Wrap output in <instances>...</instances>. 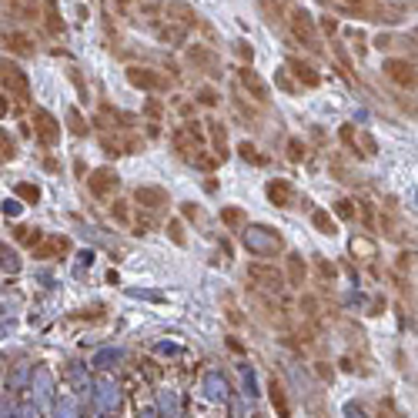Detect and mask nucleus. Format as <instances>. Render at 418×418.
<instances>
[{"label": "nucleus", "mask_w": 418, "mask_h": 418, "mask_svg": "<svg viewBox=\"0 0 418 418\" xmlns=\"http://www.w3.org/2000/svg\"><path fill=\"white\" fill-rule=\"evenodd\" d=\"M312 224H314V231H318V235H328V237L338 235V224H335V218H332L328 211H314Z\"/></svg>", "instance_id": "5701e85b"}, {"label": "nucleus", "mask_w": 418, "mask_h": 418, "mask_svg": "<svg viewBox=\"0 0 418 418\" xmlns=\"http://www.w3.org/2000/svg\"><path fill=\"white\" fill-rule=\"evenodd\" d=\"M235 51H237V57H241V60H248V64H251V57H255V54H251V47H248L244 40H237Z\"/></svg>", "instance_id": "79ce46f5"}, {"label": "nucleus", "mask_w": 418, "mask_h": 418, "mask_svg": "<svg viewBox=\"0 0 418 418\" xmlns=\"http://www.w3.org/2000/svg\"><path fill=\"white\" fill-rule=\"evenodd\" d=\"M288 71H291L294 78L301 80L305 87H318V84H321V74L314 71L312 64H305V60H298V57H291V60H288Z\"/></svg>", "instance_id": "dca6fc26"}, {"label": "nucleus", "mask_w": 418, "mask_h": 418, "mask_svg": "<svg viewBox=\"0 0 418 418\" xmlns=\"http://www.w3.org/2000/svg\"><path fill=\"white\" fill-rule=\"evenodd\" d=\"M378 418H398V415L392 412V405H382V412H378Z\"/></svg>", "instance_id": "09e8293b"}, {"label": "nucleus", "mask_w": 418, "mask_h": 418, "mask_svg": "<svg viewBox=\"0 0 418 418\" xmlns=\"http://www.w3.org/2000/svg\"><path fill=\"white\" fill-rule=\"evenodd\" d=\"M241 244H244L248 255H255V258H275V255L285 251V237L278 235L275 228H268V224H248V228L241 231Z\"/></svg>", "instance_id": "f257e3e1"}, {"label": "nucleus", "mask_w": 418, "mask_h": 418, "mask_svg": "<svg viewBox=\"0 0 418 418\" xmlns=\"http://www.w3.org/2000/svg\"><path fill=\"white\" fill-rule=\"evenodd\" d=\"M237 84H241V87H244V91H248V94H251V97L258 101V104H264V101L271 97L268 84H264V80L258 78V74H255L251 67H237Z\"/></svg>", "instance_id": "9b49d317"}, {"label": "nucleus", "mask_w": 418, "mask_h": 418, "mask_svg": "<svg viewBox=\"0 0 418 418\" xmlns=\"http://www.w3.org/2000/svg\"><path fill=\"white\" fill-rule=\"evenodd\" d=\"M288 157H291V161H305V144H301L298 137L288 141Z\"/></svg>", "instance_id": "c9c22d12"}, {"label": "nucleus", "mask_w": 418, "mask_h": 418, "mask_svg": "<svg viewBox=\"0 0 418 418\" xmlns=\"http://www.w3.org/2000/svg\"><path fill=\"white\" fill-rule=\"evenodd\" d=\"M335 214L345 218V221H355V214H358V201H338V205H335Z\"/></svg>", "instance_id": "c756f323"}, {"label": "nucleus", "mask_w": 418, "mask_h": 418, "mask_svg": "<svg viewBox=\"0 0 418 418\" xmlns=\"http://www.w3.org/2000/svg\"><path fill=\"white\" fill-rule=\"evenodd\" d=\"M275 84H278L281 91H288V94H294V91H298V87H294V84L288 80V74H285V71H278V74H275Z\"/></svg>", "instance_id": "ea45409f"}, {"label": "nucleus", "mask_w": 418, "mask_h": 418, "mask_svg": "<svg viewBox=\"0 0 418 418\" xmlns=\"http://www.w3.org/2000/svg\"><path fill=\"white\" fill-rule=\"evenodd\" d=\"M17 211H21V205H17V201H3V214H10V218H14Z\"/></svg>", "instance_id": "de8ad7c7"}, {"label": "nucleus", "mask_w": 418, "mask_h": 418, "mask_svg": "<svg viewBox=\"0 0 418 418\" xmlns=\"http://www.w3.org/2000/svg\"><path fill=\"white\" fill-rule=\"evenodd\" d=\"M154 34H157V40L161 44H184V37H187V27H181V24H174V21H154Z\"/></svg>", "instance_id": "2eb2a0df"}, {"label": "nucleus", "mask_w": 418, "mask_h": 418, "mask_svg": "<svg viewBox=\"0 0 418 418\" xmlns=\"http://www.w3.org/2000/svg\"><path fill=\"white\" fill-rule=\"evenodd\" d=\"M237 154L244 157V161H251V164H264V154H258V148L251 141H241L237 144Z\"/></svg>", "instance_id": "cd10ccee"}, {"label": "nucleus", "mask_w": 418, "mask_h": 418, "mask_svg": "<svg viewBox=\"0 0 418 418\" xmlns=\"http://www.w3.org/2000/svg\"><path fill=\"white\" fill-rule=\"evenodd\" d=\"M258 10L264 14L268 24H281L285 21V10H288V0H258Z\"/></svg>", "instance_id": "aec40b11"}, {"label": "nucleus", "mask_w": 418, "mask_h": 418, "mask_svg": "<svg viewBox=\"0 0 418 418\" xmlns=\"http://www.w3.org/2000/svg\"><path fill=\"white\" fill-rule=\"evenodd\" d=\"M198 101H201V104H208V107H214V104H218V94H214V87H201V94H198Z\"/></svg>", "instance_id": "58836bf2"}, {"label": "nucleus", "mask_w": 418, "mask_h": 418, "mask_svg": "<svg viewBox=\"0 0 418 418\" xmlns=\"http://www.w3.org/2000/svg\"><path fill=\"white\" fill-rule=\"evenodd\" d=\"M128 80H131L137 91H151V94H161V91H167V78L154 71V67H128Z\"/></svg>", "instance_id": "0eeeda50"}, {"label": "nucleus", "mask_w": 418, "mask_h": 418, "mask_svg": "<svg viewBox=\"0 0 418 418\" xmlns=\"http://www.w3.org/2000/svg\"><path fill=\"white\" fill-rule=\"evenodd\" d=\"M87 187H91V194H94V198H114V194H117V187H121V178H117V171H114V167H97V171H91Z\"/></svg>", "instance_id": "6e6552de"}, {"label": "nucleus", "mask_w": 418, "mask_h": 418, "mask_svg": "<svg viewBox=\"0 0 418 418\" xmlns=\"http://www.w3.org/2000/svg\"><path fill=\"white\" fill-rule=\"evenodd\" d=\"M264 194H268V201H271L275 208H291V205H294V187H291L285 178H271L268 187H264Z\"/></svg>", "instance_id": "f8f14e48"}, {"label": "nucleus", "mask_w": 418, "mask_h": 418, "mask_svg": "<svg viewBox=\"0 0 418 418\" xmlns=\"http://www.w3.org/2000/svg\"><path fill=\"white\" fill-rule=\"evenodd\" d=\"M248 278H251L258 288L271 291V294H281L285 285H288V278L275 268V264H251V268H248Z\"/></svg>", "instance_id": "423d86ee"}, {"label": "nucleus", "mask_w": 418, "mask_h": 418, "mask_svg": "<svg viewBox=\"0 0 418 418\" xmlns=\"http://www.w3.org/2000/svg\"><path fill=\"white\" fill-rule=\"evenodd\" d=\"M44 24H47L54 37H64V21H60V10H57L54 0H44Z\"/></svg>", "instance_id": "4be33fe9"}, {"label": "nucleus", "mask_w": 418, "mask_h": 418, "mask_svg": "<svg viewBox=\"0 0 418 418\" xmlns=\"http://www.w3.org/2000/svg\"><path fill=\"white\" fill-rule=\"evenodd\" d=\"M221 224L231 228V231H244V228H248V218H244L241 208H224L221 211Z\"/></svg>", "instance_id": "b1692460"}, {"label": "nucleus", "mask_w": 418, "mask_h": 418, "mask_svg": "<svg viewBox=\"0 0 418 418\" xmlns=\"http://www.w3.org/2000/svg\"><path fill=\"white\" fill-rule=\"evenodd\" d=\"M338 137H341V144H345V148H351V151H355V144H358V131H355L351 124H345V128L338 131Z\"/></svg>", "instance_id": "473e14b6"}, {"label": "nucleus", "mask_w": 418, "mask_h": 418, "mask_svg": "<svg viewBox=\"0 0 418 418\" xmlns=\"http://www.w3.org/2000/svg\"><path fill=\"white\" fill-rule=\"evenodd\" d=\"M358 218H362V224H365L368 231H375V211L368 201H358Z\"/></svg>", "instance_id": "7c9ffc66"}, {"label": "nucleus", "mask_w": 418, "mask_h": 418, "mask_svg": "<svg viewBox=\"0 0 418 418\" xmlns=\"http://www.w3.org/2000/svg\"><path fill=\"white\" fill-rule=\"evenodd\" d=\"M358 144H362V154L365 157H375V151H378V144H375L371 134H358Z\"/></svg>", "instance_id": "72a5a7b5"}, {"label": "nucleus", "mask_w": 418, "mask_h": 418, "mask_svg": "<svg viewBox=\"0 0 418 418\" xmlns=\"http://www.w3.org/2000/svg\"><path fill=\"white\" fill-rule=\"evenodd\" d=\"M30 124H34V137H37L44 148H54V144L60 141V121L54 117L51 111H44V107H34V114H30Z\"/></svg>", "instance_id": "39448f33"}, {"label": "nucleus", "mask_w": 418, "mask_h": 418, "mask_svg": "<svg viewBox=\"0 0 418 418\" xmlns=\"http://www.w3.org/2000/svg\"><path fill=\"white\" fill-rule=\"evenodd\" d=\"M64 255H71V237L64 235H47L34 248V258H40V262H54V258H64Z\"/></svg>", "instance_id": "9d476101"}, {"label": "nucleus", "mask_w": 418, "mask_h": 418, "mask_svg": "<svg viewBox=\"0 0 418 418\" xmlns=\"http://www.w3.org/2000/svg\"><path fill=\"white\" fill-rule=\"evenodd\" d=\"M167 235H171V241H174V244H184V228H181V221H167Z\"/></svg>", "instance_id": "e433bc0d"}, {"label": "nucleus", "mask_w": 418, "mask_h": 418, "mask_svg": "<svg viewBox=\"0 0 418 418\" xmlns=\"http://www.w3.org/2000/svg\"><path fill=\"white\" fill-rule=\"evenodd\" d=\"M17 198L27 201V205H37V201H40V187H37V184H30V181H21V184H17Z\"/></svg>", "instance_id": "a878e982"}, {"label": "nucleus", "mask_w": 418, "mask_h": 418, "mask_svg": "<svg viewBox=\"0 0 418 418\" xmlns=\"http://www.w3.org/2000/svg\"><path fill=\"white\" fill-rule=\"evenodd\" d=\"M111 214H114L121 224H131V208H128L124 201H114V205H111Z\"/></svg>", "instance_id": "2f4dec72"}, {"label": "nucleus", "mask_w": 418, "mask_h": 418, "mask_svg": "<svg viewBox=\"0 0 418 418\" xmlns=\"http://www.w3.org/2000/svg\"><path fill=\"white\" fill-rule=\"evenodd\" d=\"M208 131H211V141H214V157H221V161H224V157H228V148H224V128L211 121Z\"/></svg>", "instance_id": "393cba45"}, {"label": "nucleus", "mask_w": 418, "mask_h": 418, "mask_svg": "<svg viewBox=\"0 0 418 418\" xmlns=\"http://www.w3.org/2000/svg\"><path fill=\"white\" fill-rule=\"evenodd\" d=\"M382 71H385V78L392 80L395 87H402V91H418V64L415 60H408V57H388V60L382 64Z\"/></svg>", "instance_id": "20e7f679"}, {"label": "nucleus", "mask_w": 418, "mask_h": 418, "mask_svg": "<svg viewBox=\"0 0 418 418\" xmlns=\"http://www.w3.org/2000/svg\"><path fill=\"white\" fill-rule=\"evenodd\" d=\"M67 124H71V134H78V137L87 134V124H84V117H80L78 107H71V111H67Z\"/></svg>", "instance_id": "c85d7f7f"}, {"label": "nucleus", "mask_w": 418, "mask_h": 418, "mask_svg": "<svg viewBox=\"0 0 418 418\" xmlns=\"http://www.w3.org/2000/svg\"><path fill=\"white\" fill-rule=\"evenodd\" d=\"M184 214H187L191 221H201V208H194V205H184Z\"/></svg>", "instance_id": "49530a36"}, {"label": "nucleus", "mask_w": 418, "mask_h": 418, "mask_svg": "<svg viewBox=\"0 0 418 418\" xmlns=\"http://www.w3.org/2000/svg\"><path fill=\"white\" fill-rule=\"evenodd\" d=\"M3 47H7L10 54H21V57H30V54H34V44H30V37H27V34H17V30L3 34Z\"/></svg>", "instance_id": "a211bd4d"}, {"label": "nucleus", "mask_w": 418, "mask_h": 418, "mask_svg": "<svg viewBox=\"0 0 418 418\" xmlns=\"http://www.w3.org/2000/svg\"><path fill=\"white\" fill-rule=\"evenodd\" d=\"M318 271H321L325 278H335V275H338V271H335V264H332V262H318Z\"/></svg>", "instance_id": "c03bdc74"}, {"label": "nucleus", "mask_w": 418, "mask_h": 418, "mask_svg": "<svg viewBox=\"0 0 418 418\" xmlns=\"http://www.w3.org/2000/svg\"><path fill=\"white\" fill-rule=\"evenodd\" d=\"M308 278V264L301 262V255H288V285L301 288Z\"/></svg>", "instance_id": "412c9836"}, {"label": "nucleus", "mask_w": 418, "mask_h": 418, "mask_svg": "<svg viewBox=\"0 0 418 418\" xmlns=\"http://www.w3.org/2000/svg\"><path fill=\"white\" fill-rule=\"evenodd\" d=\"M161 114H164V104H161V101H148V117L161 121Z\"/></svg>", "instance_id": "a19ab883"}, {"label": "nucleus", "mask_w": 418, "mask_h": 418, "mask_svg": "<svg viewBox=\"0 0 418 418\" xmlns=\"http://www.w3.org/2000/svg\"><path fill=\"white\" fill-rule=\"evenodd\" d=\"M187 60H191L198 71L211 74V78H221V57L211 51V47H205V44H191V47H187Z\"/></svg>", "instance_id": "1a4fd4ad"}, {"label": "nucleus", "mask_w": 418, "mask_h": 418, "mask_svg": "<svg viewBox=\"0 0 418 418\" xmlns=\"http://www.w3.org/2000/svg\"><path fill=\"white\" fill-rule=\"evenodd\" d=\"M0 148H3V161H14L17 157V144H14V137H7V131L0 137Z\"/></svg>", "instance_id": "f704fd0d"}, {"label": "nucleus", "mask_w": 418, "mask_h": 418, "mask_svg": "<svg viewBox=\"0 0 418 418\" xmlns=\"http://www.w3.org/2000/svg\"><path fill=\"white\" fill-rule=\"evenodd\" d=\"M0 80H3V94L7 97H14L17 104H27L30 101V78H27V71H21L14 60H7L3 57V64H0Z\"/></svg>", "instance_id": "7ed1b4c3"}, {"label": "nucleus", "mask_w": 418, "mask_h": 418, "mask_svg": "<svg viewBox=\"0 0 418 418\" xmlns=\"http://www.w3.org/2000/svg\"><path fill=\"white\" fill-rule=\"evenodd\" d=\"M17 241H21V244H27V248L34 251V248L44 241V235H40L37 228H27V224H24V228H17Z\"/></svg>", "instance_id": "bb28decb"}, {"label": "nucleus", "mask_w": 418, "mask_h": 418, "mask_svg": "<svg viewBox=\"0 0 418 418\" xmlns=\"http://www.w3.org/2000/svg\"><path fill=\"white\" fill-rule=\"evenodd\" d=\"M134 201H137L144 211H161L164 205H167V191H164V187H148V184H144V187L134 191Z\"/></svg>", "instance_id": "ddd939ff"}, {"label": "nucleus", "mask_w": 418, "mask_h": 418, "mask_svg": "<svg viewBox=\"0 0 418 418\" xmlns=\"http://www.w3.org/2000/svg\"><path fill=\"white\" fill-rule=\"evenodd\" d=\"M268 395H271V405H275V412H278V418H291V405H288V395L285 388H281V382H268Z\"/></svg>", "instance_id": "6ab92c4d"}, {"label": "nucleus", "mask_w": 418, "mask_h": 418, "mask_svg": "<svg viewBox=\"0 0 418 418\" xmlns=\"http://www.w3.org/2000/svg\"><path fill=\"white\" fill-rule=\"evenodd\" d=\"M325 7H335V10H351V0H321Z\"/></svg>", "instance_id": "37998d69"}, {"label": "nucleus", "mask_w": 418, "mask_h": 418, "mask_svg": "<svg viewBox=\"0 0 418 418\" xmlns=\"http://www.w3.org/2000/svg\"><path fill=\"white\" fill-rule=\"evenodd\" d=\"M288 27H291V37H294L308 54H314V57L325 54L321 37H318V24H314V17L305 7H291V10H288Z\"/></svg>", "instance_id": "f03ea898"}, {"label": "nucleus", "mask_w": 418, "mask_h": 418, "mask_svg": "<svg viewBox=\"0 0 418 418\" xmlns=\"http://www.w3.org/2000/svg\"><path fill=\"white\" fill-rule=\"evenodd\" d=\"M0 251H3V271H10V275H14V271L21 268V264H17V258H14V251H7V244H3Z\"/></svg>", "instance_id": "4c0bfd02"}, {"label": "nucleus", "mask_w": 418, "mask_h": 418, "mask_svg": "<svg viewBox=\"0 0 418 418\" xmlns=\"http://www.w3.org/2000/svg\"><path fill=\"white\" fill-rule=\"evenodd\" d=\"M348 251L358 258V262H371V258H378V244L365 235H355L351 237V244H348Z\"/></svg>", "instance_id": "f3484780"}, {"label": "nucleus", "mask_w": 418, "mask_h": 418, "mask_svg": "<svg viewBox=\"0 0 418 418\" xmlns=\"http://www.w3.org/2000/svg\"><path fill=\"white\" fill-rule=\"evenodd\" d=\"M321 30H325V34H335V30H338V21H335V17H321Z\"/></svg>", "instance_id": "a18cd8bd"}, {"label": "nucleus", "mask_w": 418, "mask_h": 418, "mask_svg": "<svg viewBox=\"0 0 418 418\" xmlns=\"http://www.w3.org/2000/svg\"><path fill=\"white\" fill-rule=\"evenodd\" d=\"M164 14H167V21H174V24H181V27H198L201 24L198 14H194L187 3H181V0H167V3H164Z\"/></svg>", "instance_id": "4468645a"}]
</instances>
